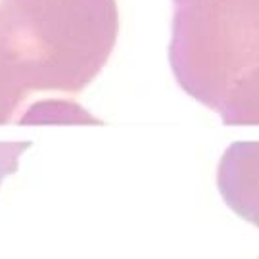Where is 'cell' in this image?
Masks as SVG:
<instances>
[{"label":"cell","instance_id":"obj_1","mask_svg":"<svg viewBox=\"0 0 259 259\" xmlns=\"http://www.w3.org/2000/svg\"><path fill=\"white\" fill-rule=\"evenodd\" d=\"M117 33L115 0H0V125H18L40 100H75Z\"/></svg>","mask_w":259,"mask_h":259},{"label":"cell","instance_id":"obj_2","mask_svg":"<svg viewBox=\"0 0 259 259\" xmlns=\"http://www.w3.org/2000/svg\"><path fill=\"white\" fill-rule=\"evenodd\" d=\"M169 60L225 125H257V0H175Z\"/></svg>","mask_w":259,"mask_h":259},{"label":"cell","instance_id":"obj_3","mask_svg":"<svg viewBox=\"0 0 259 259\" xmlns=\"http://www.w3.org/2000/svg\"><path fill=\"white\" fill-rule=\"evenodd\" d=\"M21 127H40V125H104L89 110L73 98H50L33 104L19 119Z\"/></svg>","mask_w":259,"mask_h":259},{"label":"cell","instance_id":"obj_4","mask_svg":"<svg viewBox=\"0 0 259 259\" xmlns=\"http://www.w3.org/2000/svg\"><path fill=\"white\" fill-rule=\"evenodd\" d=\"M31 148V142H0V185L4 177L16 173L19 156Z\"/></svg>","mask_w":259,"mask_h":259}]
</instances>
